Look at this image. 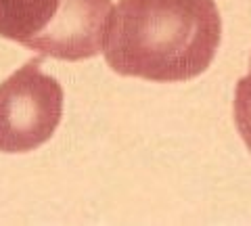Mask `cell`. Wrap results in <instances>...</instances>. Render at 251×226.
I'll use <instances>...</instances> for the list:
<instances>
[{
  "instance_id": "6da1fadb",
  "label": "cell",
  "mask_w": 251,
  "mask_h": 226,
  "mask_svg": "<svg viewBox=\"0 0 251 226\" xmlns=\"http://www.w3.org/2000/svg\"><path fill=\"white\" fill-rule=\"evenodd\" d=\"M222 17L214 0H120L105 34L115 74L147 82H188L211 65Z\"/></svg>"
},
{
  "instance_id": "7a4b0ae2",
  "label": "cell",
  "mask_w": 251,
  "mask_h": 226,
  "mask_svg": "<svg viewBox=\"0 0 251 226\" xmlns=\"http://www.w3.org/2000/svg\"><path fill=\"white\" fill-rule=\"evenodd\" d=\"M111 0H0V36L44 57L90 59L103 50Z\"/></svg>"
},
{
  "instance_id": "3957f363",
  "label": "cell",
  "mask_w": 251,
  "mask_h": 226,
  "mask_svg": "<svg viewBox=\"0 0 251 226\" xmlns=\"http://www.w3.org/2000/svg\"><path fill=\"white\" fill-rule=\"evenodd\" d=\"M63 86L31 59L0 84V153H29L50 140L63 118Z\"/></svg>"
},
{
  "instance_id": "277c9868",
  "label": "cell",
  "mask_w": 251,
  "mask_h": 226,
  "mask_svg": "<svg viewBox=\"0 0 251 226\" xmlns=\"http://www.w3.org/2000/svg\"><path fill=\"white\" fill-rule=\"evenodd\" d=\"M232 118L239 136L251 153V59H249V74L243 75L234 88L232 100Z\"/></svg>"
}]
</instances>
